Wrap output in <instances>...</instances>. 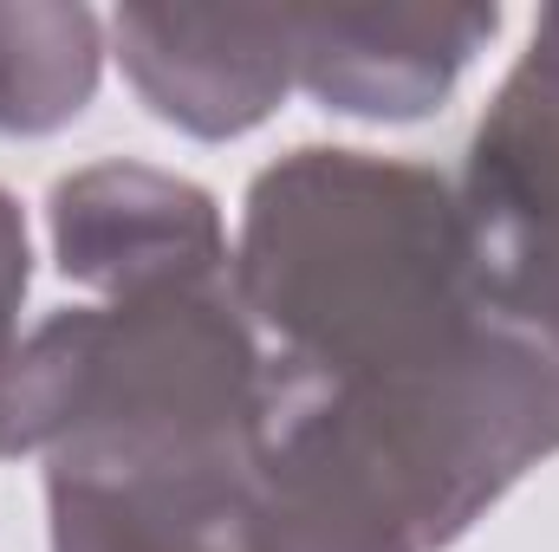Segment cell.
I'll use <instances>...</instances> for the list:
<instances>
[{"instance_id": "2", "label": "cell", "mask_w": 559, "mask_h": 552, "mask_svg": "<svg viewBox=\"0 0 559 552\" xmlns=\"http://www.w3.org/2000/svg\"><path fill=\"white\" fill-rule=\"evenodd\" d=\"M274 358L235 274L118 292L46 319L0 371V455H52L124 429H274Z\"/></svg>"}, {"instance_id": "7", "label": "cell", "mask_w": 559, "mask_h": 552, "mask_svg": "<svg viewBox=\"0 0 559 552\" xmlns=\"http://www.w3.org/2000/svg\"><path fill=\"white\" fill-rule=\"evenodd\" d=\"M248 552H423V540L325 410L280 391L254 475Z\"/></svg>"}, {"instance_id": "5", "label": "cell", "mask_w": 559, "mask_h": 552, "mask_svg": "<svg viewBox=\"0 0 559 552\" xmlns=\"http://www.w3.org/2000/svg\"><path fill=\"white\" fill-rule=\"evenodd\" d=\"M52 248L66 279H85L111 299L235 274L215 195L143 163H98L66 176L52 189Z\"/></svg>"}, {"instance_id": "9", "label": "cell", "mask_w": 559, "mask_h": 552, "mask_svg": "<svg viewBox=\"0 0 559 552\" xmlns=\"http://www.w3.org/2000/svg\"><path fill=\"white\" fill-rule=\"evenodd\" d=\"M92 7H0V131L39 137L85 111L98 85Z\"/></svg>"}, {"instance_id": "6", "label": "cell", "mask_w": 559, "mask_h": 552, "mask_svg": "<svg viewBox=\"0 0 559 552\" xmlns=\"http://www.w3.org/2000/svg\"><path fill=\"white\" fill-rule=\"evenodd\" d=\"M495 26V7H293V85L352 118H423Z\"/></svg>"}, {"instance_id": "8", "label": "cell", "mask_w": 559, "mask_h": 552, "mask_svg": "<svg viewBox=\"0 0 559 552\" xmlns=\"http://www.w3.org/2000/svg\"><path fill=\"white\" fill-rule=\"evenodd\" d=\"M455 189L468 221L559 215V7L540 13L534 46L488 105Z\"/></svg>"}, {"instance_id": "3", "label": "cell", "mask_w": 559, "mask_h": 552, "mask_svg": "<svg viewBox=\"0 0 559 552\" xmlns=\"http://www.w3.org/2000/svg\"><path fill=\"white\" fill-rule=\"evenodd\" d=\"M267 435L131 429L46 455L52 552H248Z\"/></svg>"}, {"instance_id": "10", "label": "cell", "mask_w": 559, "mask_h": 552, "mask_svg": "<svg viewBox=\"0 0 559 552\" xmlns=\"http://www.w3.org/2000/svg\"><path fill=\"white\" fill-rule=\"evenodd\" d=\"M33 254H26V221H20V208H13V195L0 189V371H7V358H13V325H20V299H26V267Z\"/></svg>"}, {"instance_id": "4", "label": "cell", "mask_w": 559, "mask_h": 552, "mask_svg": "<svg viewBox=\"0 0 559 552\" xmlns=\"http://www.w3.org/2000/svg\"><path fill=\"white\" fill-rule=\"evenodd\" d=\"M118 59L189 137H241L293 92V7H124Z\"/></svg>"}, {"instance_id": "1", "label": "cell", "mask_w": 559, "mask_h": 552, "mask_svg": "<svg viewBox=\"0 0 559 552\" xmlns=\"http://www.w3.org/2000/svg\"><path fill=\"white\" fill-rule=\"evenodd\" d=\"M235 292L274 338L280 391L378 384L488 312L462 189L365 149H293L254 176Z\"/></svg>"}]
</instances>
